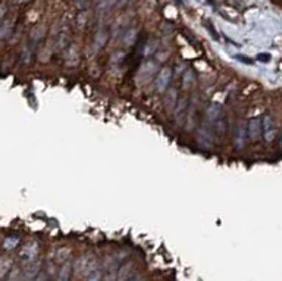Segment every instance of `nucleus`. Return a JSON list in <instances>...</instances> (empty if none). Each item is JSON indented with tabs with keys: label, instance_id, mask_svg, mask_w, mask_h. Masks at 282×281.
I'll list each match as a JSON object with an SVG mask.
<instances>
[{
	"label": "nucleus",
	"instance_id": "f257e3e1",
	"mask_svg": "<svg viewBox=\"0 0 282 281\" xmlns=\"http://www.w3.org/2000/svg\"><path fill=\"white\" fill-rule=\"evenodd\" d=\"M169 80H171V71H169V68L162 70V72L159 74V78H157V90L165 91V88L169 84Z\"/></svg>",
	"mask_w": 282,
	"mask_h": 281
},
{
	"label": "nucleus",
	"instance_id": "f03ea898",
	"mask_svg": "<svg viewBox=\"0 0 282 281\" xmlns=\"http://www.w3.org/2000/svg\"><path fill=\"white\" fill-rule=\"evenodd\" d=\"M154 70H156V67H154L153 64H146V65L141 68V72H140V77H138V78H140L141 81H149L150 78L153 77V74L156 72Z\"/></svg>",
	"mask_w": 282,
	"mask_h": 281
},
{
	"label": "nucleus",
	"instance_id": "7ed1b4c3",
	"mask_svg": "<svg viewBox=\"0 0 282 281\" xmlns=\"http://www.w3.org/2000/svg\"><path fill=\"white\" fill-rule=\"evenodd\" d=\"M263 128H265V139L267 141L272 140L273 139V136H275V127H273V121L269 118V117H266L265 121H263Z\"/></svg>",
	"mask_w": 282,
	"mask_h": 281
},
{
	"label": "nucleus",
	"instance_id": "20e7f679",
	"mask_svg": "<svg viewBox=\"0 0 282 281\" xmlns=\"http://www.w3.org/2000/svg\"><path fill=\"white\" fill-rule=\"evenodd\" d=\"M259 131H260V123H259V120H251L249 125L250 137H251L253 140H256L257 136H259Z\"/></svg>",
	"mask_w": 282,
	"mask_h": 281
},
{
	"label": "nucleus",
	"instance_id": "39448f33",
	"mask_svg": "<svg viewBox=\"0 0 282 281\" xmlns=\"http://www.w3.org/2000/svg\"><path fill=\"white\" fill-rule=\"evenodd\" d=\"M183 83H184V87L188 88L191 87L194 83H196V77H194V72L191 70H187L185 71V74H184V78H183Z\"/></svg>",
	"mask_w": 282,
	"mask_h": 281
},
{
	"label": "nucleus",
	"instance_id": "423d86ee",
	"mask_svg": "<svg viewBox=\"0 0 282 281\" xmlns=\"http://www.w3.org/2000/svg\"><path fill=\"white\" fill-rule=\"evenodd\" d=\"M185 109H187V100L185 99H181L178 103H177V109H175V117L183 121L184 115H185Z\"/></svg>",
	"mask_w": 282,
	"mask_h": 281
},
{
	"label": "nucleus",
	"instance_id": "0eeeda50",
	"mask_svg": "<svg viewBox=\"0 0 282 281\" xmlns=\"http://www.w3.org/2000/svg\"><path fill=\"white\" fill-rule=\"evenodd\" d=\"M165 103L167 109H172L177 106V91L175 90H169V93L165 96Z\"/></svg>",
	"mask_w": 282,
	"mask_h": 281
},
{
	"label": "nucleus",
	"instance_id": "6e6552de",
	"mask_svg": "<svg viewBox=\"0 0 282 281\" xmlns=\"http://www.w3.org/2000/svg\"><path fill=\"white\" fill-rule=\"evenodd\" d=\"M207 117H209V120L212 121V123H215L216 120L220 117V106L219 105H213L210 109H209V114H207Z\"/></svg>",
	"mask_w": 282,
	"mask_h": 281
},
{
	"label": "nucleus",
	"instance_id": "1a4fd4ad",
	"mask_svg": "<svg viewBox=\"0 0 282 281\" xmlns=\"http://www.w3.org/2000/svg\"><path fill=\"white\" fill-rule=\"evenodd\" d=\"M259 58H260V61H267V59H269L270 56H269V54H260Z\"/></svg>",
	"mask_w": 282,
	"mask_h": 281
},
{
	"label": "nucleus",
	"instance_id": "9d476101",
	"mask_svg": "<svg viewBox=\"0 0 282 281\" xmlns=\"http://www.w3.org/2000/svg\"><path fill=\"white\" fill-rule=\"evenodd\" d=\"M15 2H18V3H22V2H28V0H15Z\"/></svg>",
	"mask_w": 282,
	"mask_h": 281
}]
</instances>
